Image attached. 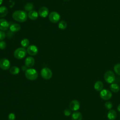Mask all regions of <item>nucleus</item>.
<instances>
[{"mask_svg":"<svg viewBox=\"0 0 120 120\" xmlns=\"http://www.w3.org/2000/svg\"><path fill=\"white\" fill-rule=\"evenodd\" d=\"M13 18L16 21L23 22H25L28 18L27 13L23 10H16L12 14Z\"/></svg>","mask_w":120,"mask_h":120,"instance_id":"obj_1","label":"nucleus"},{"mask_svg":"<svg viewBox=\"0 0 120 120\" xmlns=\"http://www.w3.org/2000/svg\"><path fill=\"white\" fill-rule=\"evenodd\" d=\"M25 75L28 80L33 81L38 78V73L36 69L34 68H29L25 71Z\"/></svg>","mask_w":120,"mask_h":120,"instance_id":"obj_2","label":"nucleus"},{"mask_svg":"<svg viewBox=\"0 0 120 120\" xmlns=\"http://www.w3.org/2000/svg\"><path fill=\"white\" fill-rule=\"evenodd\" d=\"M27 54V50L23 47H19L15 50L14 52V56L17 59L24 58Z\"/></svg>","mask_w":120,"mask_h":120,"instance_id":"obj_3","label":"nucleus"},{"mask_svg":"<svg viewBox=\"0 0 120 120\" xmlns=\"http://www.w3.org/2000/svg\"><path fill=\"white\" fill-rule=\"evenodd\" d=\"M104 79L108 83H112L115 79V76L113 72L111 70L107 71L104 75Z\"/></svg>","mask_w":120,"mask_h":120,"instance_id":"obj_4","label":"nucleus"},{"mask_svg":"<svg viewBox=\"0 0 120 120\" xmlns=\"http://www.w3.org/2000/svg\"><path fill=\"white\" fill-rule=\"evenodd\" d=\"M40 74L44 79L48 80L52 77V73L51 70L48 68H44L41 69Z\"/></svg>","mask_w":120,"mask_h":120,"instance_id":"obj_5","label":"nucleus"},{"mask_svg":"<svg viewBox=\"0 0 120 120\" xmlns=\"http://www.w3.org/2000/svg\"><path fill=\"white\" fill-rule=\"evenodd\" d=\"M60 15L56 12H52L49 15V19L50 21L52 23L58 22L60 21Z\"/></svg>","mask_w":120,"mask_h":120,"instance_id":"obj_6","label":"nucleus"},{"mask_svg":"<svg viewBox=\"0 0 120 120\" xmlns=\"http://www.w3.org/2000/svg\"><path fill=\"white\" fill-rule=\"evenodd\" d=\"M112 96V94L110 91L106 89L102 90L100 93V98L105 100L110 99Z\"/></svg>","mask_w":120,"mask_h":120,"instance_id":"obj_7","label":"nucleus"},{"mask_svg":"<svg viewBox=\"0 0 120 120\" xmlns=\"http://www.w3.org/2000/svg\"><path fill=\"white\" fill-rule=\"evenodd\" d=\"M10 67V63L8 60L3 58L0 60V68L4 70H6L9 68Z\"/></svg>","mask_w":120,"mask_h":120,"instance_id":"obj_8","label":"nucleus"},{"mask_svg":"<svg viewBox=\"0 0 120 120\" xmlns=\"http://www.w3.org/2000/svg\"><path fill=\"white\" fill-rule=\"evenodd\" d=\"M69 107L71 110L75 112L79 109L80 103L77 100H73L70 102Z\"/></svg>","mask_w":120,"mask_h":120,"instance_id":"obj_9","label":"nucleus"},{"mask_svg":"<svg viewBox=\"0 0 120 120\" xmlns=\"http://www.w3.org/2000/svg\"><path fill=\"white\" fill-rule=\"evenodd\" d=\"M10 26V23L5 19H0V30L2 31L7 30Z\"/></svg>","mask_w":120,"mask_h":120,"instance_id":"obj_10","label":"nucleus"},{"mask_svg":"<svg viewBox=\"0 0 120 120\" xmlns=\"http://www.w3.org/2000/svg\"><path fill=\"white\" fill-rule=\"evenodd\" d=\"M27 52L30 55L34 56L38 52V48L35 45H29L27 49Z\"/></svg>","mask_w":120,"mask_h":120,"instance_id":"obj_11","label":"nucleus"},{"mask_svg":"<svg viewBox=\"0 0 120 120\" xmlns=\"http://www.w3.org/2000/svg\"><path fill=\"white\" fill-rule=\"evenodd\" d=\"M49 13L48 9L45 7H42L40 8L38 11V14L39 16L43 18L46 17Z\"/></svg>","mask_w":120,"mask_h":120,"instance_id":"obj_12","label":"nucleus"},{"mask_svg":"<svg viewBox=\"0 0 120 120\" xmlns=\"http://www.w3.org/2000/svg\"><path fill=\"white\" fill-rule=\"evenodd\" d=\"M35 63V60L32 57H28L24 61V64L27 68H31L33 67Z\"/></svg>","mask_w":120,"mask_h":120,"instance_id":"obj_13","label":"nucleus"},{"mask_svg":"<svg viewBox=\"0 0 120 120\" xmlns=\"http://www.w3.org/2000/svg\"><path fill=\"white\" fill-rule=\"evenodd\" d=\"M21 27L20 25L18 23L13 22L11 24H10L9 29L10 30L13 32H15L19 31L21 30Z\"/></svg>","mask_w":120,"mask_h":120,"instance_id":"obj_14","label":"nucleus"},{"mask_svg":"<svg viewBox=\"0 0 120 120\" xmlns=\"http://www.w3.org/2000/svg\"><path fill=\"white\" fill-rule=\"evenodd\" d=\"M107 116L109 120H114L117 117V113L115 110H110L107 113Z\"/></svg>","mask_w":120,"mask_h":120,"instance_id":"obj_15","label":"nucleus"},{"mask_svg":"<svg viewBox=\"0 0 120 120\" xmlns=\"http://www.w3.org/2000/svg\"><path fill=\"white\" fill-rule=\"evenodd\" d=\"M38 13L35 10H32L31 11L29 12L28 14V17L30 19L32 20H36L38 18Z\"/></svg>","mask_w":120,"mask_h":120,"instance_id":"obj_16","label":"nucleus"},{"mask_svg":"<svg viewBox=\"0 0 120 120\" xmlns=\"http://www.w3.org/2000/svg\"><path fill=\"white\" fill-rule=\"evenodd\" d=\"M103 87H104V85L103 82L100 81H97L95 83L94 85V89H95L96 90L98 91H101L103 90Z\"/></svg>","mask_w":120,"mask_h":120,"instance_id":"obj_17","label":"nucleus"},{"mask_svg":"<svg viewBox=\"0 0 120 120\" xmlns=\"http://www.w3.org/2000/svg\"><path fill=\"white\" fill-rule=\"evenodd\" d=\"M82 116L79 112H74L71 116L72 120H82Z\"/></svg>","mask_w":120,"mask_h":120,"instance_id":"obj_18","label":"nucleus"},{"mask_svg":"<svg viewBox=\"0 0 120 120\" xmlns=\"http://www.w3.org/2000/svg\"><path fill=\"white\" fill-rule=\"evenodd\" d=\"M8 13V9L5 6L0 7V18L3 17L7 15Z\"/></svg>","mask_w":120,"mask_h":120,"instance_id":"obj_19","label":"nucleus"},{"mask_svg":"<svg viewBox=\"0 0 120 120\" xmlns=\"http://www.w3.org/2000/svg\"><path fill=\"white\" fill-rule=\"evenodd\" d=\"M10 73L12 75H17L20 72V69L16 66H13L9 69Z\"/></svg>","mask_w":120,"mask_h":120,"instance_id":"obj_20","label":"nucleus"},{"mask_svg":"<svg viewBox=\"0 0 120 120\" xmlns=\"http://www.w3.org/2000/svg\"><path fill=\"white\" fill-rule=\"evenodd\" d=\"M110 90L113 92H117L120 90V86L116 83H112L110 86Z\"/></svg>","mask_w":120,"mask_h":120,"instance_id":"obj_21","label":"nucleus"},{"mask_svg":"<svg viewBox=\"0 0 120 120\" xmlns=\"http://www.w3.org/2000/svg\"><path fill=\"white\" fill-rule=\"evenodd\" d=\"M24 10L26 11H31L33 10V9L34 8V6L33 4L31 3H28L24 6Z\"/></svg>","mask_w":120,"mask_h":120,"instance_id":"obj_22","label":"nucleus"},{"mask_svg":"<svg viewBox=\"0 0 120 120\" xmlns=\"http://www.w3.org/2000/svg\"><path fill=\"white\" fill-rule=\"evenodd\" d=\"M29 44H30L29 40L27 38H24L21 42V45L22 46L23 48L28 47L29 46Z\"/></svg>","mask_w":120,"mask_h":120,"instance_id":"obj_23","label":"nucleus"},{"mask_svg":"<svg viewBox=\"0 0 120 120\" xmlns=\"http://www.w3.org/2000/svg\"><path fill=\"white\" fill-rule=\"evenodd\" d=\"M67 27V24L64 21H61L58 24V27L61 30H65Z\"/></svg>","mask_w":120,"mask_h":120,"instance_id":"obj_24","label":"nucleus"},{"mask_svg":"<svg viewBox=\"0 0 120 120\" xmlns=\"http://www.w3.org/2000/svg\"><path fill=\"white\" fill-rule=\"evenodd\" d=\"M114 70L117 75H120V63H118L114 65Z\"/></svg>","mask_w":120,"mask_h":120,"instance_id":"obj_25","label":"nucleus"},{"mask_svg":"<svg viewBox=\"0 0 120 120\" xmlns=\"http://www.w3.org/2000/svg\"><path fill=\"white\" fill-rule=\"evenodd\" d=\"M105 107L108 110H111L112 107V104L110 101H106L105 103Z\"/></svg>","mask_w":120,"mask_h":120,"instance_id":"obj_26","label":"nucleus"},{"mask_svg":"<svg viewBox=\"0 0 120 120\" xmlns=\"http://www.w3.org/2000/svg\"><path fill=\"white\" fill-rule=\"evenodd\" d=\"M6 43L4 41H0V49L1 50L4 49L6 47Z\"/></svg>","mask_w":120,"mask_h":120,"instance_id":"obj_27","label":"nucleus"},{"mask_svg":"<svg viewBox=\"0 0 120 120\" xmlns=\"http://www.w3.org/2000/svg\"><path fill=\"white\" fill-rule=\"evenodd\" d=\"M6 37V33L2 30H0V41H2Z\"/></svg>","mask_w":120,"mask_h":120,"instance_id":"obj_28","label":"nucleus"},{"mask_svg":"<svg viewBox=\"0 0 120 120\" xmlns=\"http://www.w3.org/2000/svg\"><path fill=\"white\" fill-rule=\"evenodd\" d=\"M64 114L66 116H68L71 114V111L69 109H65L64 111Z\"/></svg>","mask_w":120,"mask_h":120,"instance_id":"obj_29","label":"nucleus"},{"mask_svg":"<svg viewBox=\"0 0 120 120\" xmlns=\"http://www.w3.org/2000/svg\"><path fill=\"white\" fill-rule=\"evenodd\" d=\"M15 116L14 113H10L8 115V120H15Z\"/></svg>","mask_w":120,"mask_h":120,"instance_id":"obj_30","label":"nucleus"},{"mask_svg":"<svg viewBox=\"0 0 120 120\" xmlns=\"http://www.w3.org/2000/svg\"><path fill=\"white\" fill-rule=\"evenodd\" d=\"M27 67L26 66H23L22 67V71H25L27 69Z\"/></svg>","mask_w":120,"mask_h":120,"instance_id":"obj_31","label":"nucleus"},{"mask_svg":"<svg viewBox=\"0 0 120 120\" xmlns=\"http://www.w3.org/2000/svg\"><path fill=\"white\" fill-rule=\"evenodd\" d=\"M117 110H118V111L119 112H120V104H119V105H118V107H117Z\"/></svg>","mask_w":120,"mask_h":120,"instance_id":"obj_32","label":"nucleus"},{"mask_svg":"<svg viewBox=\"0 0 120 120\" xmlns=\"http://www.w3.org/2000/svg\"><path fill=\"white\" fill-rule=\"evenodd\" d=\"M2 2H3V0H0V6L2 4Z\"/></svg>","mask_w":120,"mask_h":120,"instance_id":"obj_33","label":"nucleus"}]
</instances>
